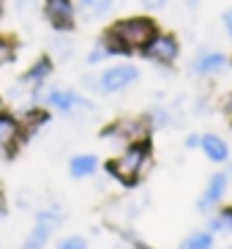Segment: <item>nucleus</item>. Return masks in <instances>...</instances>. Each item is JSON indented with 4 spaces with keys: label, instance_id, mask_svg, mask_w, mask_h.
Returning a JSON list of instances; mask_svg holds the SVG:
<instances>
[{
    "label": "nucleus",
    "instance_id": "1",
    "mask_svg": "<svg viewBox=\"0 0 232 249\" xmlns=\"http://www.w3.org/2000/svg\"><path fill=\"white\" fill-rule=\"evenodd\" d=\"M156 36V22L148 17H131L117 22L115 28L109 30V44L117 47L115 52H131V50H142L150 44V38Z\"/></svg>",
    "mask_w": 232,
    "mask_h": 249
},
{
    "label": "nucleus",
    "instance_id": "2",
    "mask_svg": "<svg viewBox=\"0 0 232 249\" xmlns=\"http://www.w3.org/2000/svg\"><path fill=\"white\" fill-rule=\"evenodd\" d=\"M148 156H150V148L142 142V145H134V148H129L120 159H115V161H109L107 164V170L112 173V176L117 178V181H123V183H137L139 181V176L145 173V167H148Z\"/></svg>",
    "mask_w": 232,
    "mask_h": 249
},
{
    "label": "nucleus",
    "instance_id": "3",
    "mask_svg": "<svg viewBox=\"0 0 232 249\" xmlns=\"http://www.w3.org/2000/svg\"><path fill=\"white\" fill-rule=\"evenodd\" d=\"M47 19L58 30H68L74 25V3L71 0H47Z\"/></svg>",
    "mask_w": 232,
    "mask_h": 249
},
{
    "label": "nucleus",
    "instance_id": "4",
    "mask_svg": "<svg viewBox=\"0 0 232 249\" xmlns=\"http://www.w3.org/2000/svg\"><path fill=\"white\" fill-rule=\"evenodd\" d=\"M134 80H137V69H134V66H112V69H107V71H104L101 88L107 90V93H112V90L129 88Z\"/></svg>",
    "mask_w": 232,
    "mask_h": 249
},
{
    "label": "nucleus",
    "instance_id": "5",
    "mask_svg": "<svg viewBox=\"0 0 232 249\" xmlns=\"http://www.w3.org/2000/svg\"><path fill=\"white\" fill-rule=\"evenodd\" d=\"M145 55L150 60H159V63H169V60H175V55H178V41H175L172 36H153L148 50H145Z\"/></svg>",
    "mask_w": 232,
    "mask_h": 249
},
{
    "label": "nucleus",
    "instance_id": "6",
    "mask_svg": "<svg viewBox=\"0 0 232 249\" xmlns=\"http://www.w3.org/2000/svg\"><path fill=\"white\" fill-rule=\"evenodd\" d=\"M55 222H58L55 213H41L36 227H33V233H30V238L25 241V249H41L47 244V238L52 235V230H55Z\"/></svg>",
    "mask_w": 232,
    "mask_h": 249
},
{
    "label": "nucleus",
    "instance_id": "7",
    "mask_svg": "<svg viewBox=\"0 0 232 249\" xmlns=\"http://www.w3.org/2000/svg\"><path fill=\"white\" fill-rule=\"evenodd\" d=\"M47 102H50L52 107H58L60 112H71L74 107H85V102H82L77 93H71V90H52V93L47 96Z\"/></svg>",
    "mask_w": 232,
    "mask_h": 249
},
{
    "label": "nucleus",
    "instance_id": "8",
    "mask_svg": "<svg viewBox=\"0 0 232 249\" xmlns=\"http://www.w3.org/2000/svg\"><path fill=\"white\" fill-rule=\"evenodd\" d=\"M224 186H227V178L224 176H213L211 183H208V189H205V195L199 197V208H211L213 203H218L221 200V195H224Z\"/></svg>",
    "mask_w": 232,
    "mask_h": 249
},
{
    "label": "nucleus",
    "instance_id": "9",
    "mask_svg": "<svg viewBox=\"0 0 232 249\" xmlns=\"http://www.w3.org/2000/svg\"><path fill=\"white\" fill-rule=\"evenodd\" d=\"M199 145H202V151L208 154L211 161H224L227 159V145L218 137H213V134H205V137L199 140Z\"/></svg>",
    "mask_w": 232,
    "mask_h": 249
},
{
    "label": "nucleus",
    "instance_id": "10",
    "mask_svg": "<svg viewBox=\"0 0 232 249\" xmlns=\"http://www.w3.org/2000/svg\"><path fill=\"white\" fill-rule=\"evenodd\" d=\"M221 66H224V55H218V52H208V55H199V58L194 60V69L199 74L218 71Z\"/></svg>",
    "mask_w": 232,
    "mask_h": 249
},
{
    "label": "nucleus",
    "instance_id": "11",
    "mask_svg": "<svg viewBox=\"0 0 232 249\" xmlns=\"http://www.w3.org/2000/svg\"><path fill=\"white\" fill-rule=\"evenodd\" d=\"M112 3H115V0H80L82 11H85L87 17H101V14H107L109 8H112Z\"/></svg>",
    "mask_w": 232,
    "mask_h": 249
},
{
    "label": "nucleus",
    "instance_id": "12",
    "mask_svg": "<svg viewBox=\"0 0 232 249\" xmlns=\"http://www.w3.org/2000/svg\"><path fill=\"white\" fill-rule=\"evenodd\" d=\"M93 170H96V159H93V156H77V159H71V176L74 178L90 176Z\"/></svg>",
    "mask_w": 232,
    "mask_h": 249
},
{
    "label": "nucleus",
    "instance_id": "13",
    "mask_svg": "<svg viewBox=\"0 0 232 249\" xmlns=\"http://www.w3.org/2000/svg\"><path fill=\"white\" fill-rule=\"evenodd\" d=\"M211 247H213V238L208 233H194L183 241L181 249H211Z\"/></svg>",
    "mask_w": 232,
    "mask_h": 249
},
{
    "label": "nucleus",
    "instance_id": "14",
    "mask_svg": "<svg viewBox=\"0 0 232 249\" xmlns=\"http://www.w3.org/2000/svg\"><path fill=\"white\" fill-rule=\"evenodd\" d=\"M14 137H17V124L11 121V118L0 115V142H3V145H8Z\"/></svg>",
    "mask_w": 232,
    "mask_h": 249
},
{
    "label": "nucleus",
    "instance_id": "15",
    "mask_svg": "<svg viewBox=\"0 0 232 249\" xmlns=\"http://www.w3.org/2000/svg\"><path fill=\"white\" fill-rule=\"evenodd\" d=\"M47 74H50V60L41 58L36 66L30 69V74H25V80H41V77H47Z\"/></svg>",
    "mask_w": 232,
    "mask_h": 249
},
{
    "label": "nucleus",
    "instance_id": "16",
    "mask_svg": "<svg viewBox=\"0 0 232 249\" xmlns=\"http://www.w3.org/2000/svg\"><path fill=\"white\" fill-rule=\"evenodd\" d=\"M11 58H14V50H11V44H8V41H0V66H3V63H8Z\"/></svg>",
    "mask_w": 232,
    "mask_h": 249
},
{
    "label": "nucleus",
    "instance_id": "17",
    "mask_svg": "<svg viewBox=\"0 0 232 249\" xmlns=\"http://www.w3.org/2000/svg\"><path fill=\"white\" fill-rule=\"evenodd\" d=\"M58 249H87V247H85V244L80 241V238H66V241L60 244Z\"/></svg>",
    "mask_w": 232,
    "mask_h": 249
},
{
    "label": "nucleus",
    "instance_id": "18",
    "mask_svg": "<svg viewBox=\"0 0 232 249\" xmlns=\"http://www.w3.org/2000/svg\"><path fill=\"white\" fill-rule=\"evenodd\" d=\"M139 3H142V6H148V8H161L167 0H139Z\"/></svg>",
    "mask_w": 232,
    "mask_h": 249
},
{
    "label": "nucleus",
    "instance_id": "19",
    "mask_svg": "<svg viewBox=\"0 0 232 249\" xmlns=\"http://www.w3.org/2000/svg\"><path fill=\"white\" fill-rule=\"evenodd\" d=\"M224 25H227V33L232 36V8H230V11L224 14Z\"/></svg>",
    "mask_w": 232,
    "mask_h": 249
},
{
    "label": "nucleus",
    "instance_id": "20",
    "mask_svg": "<svg viewBox=\"0 0 232 249\" xmlns=\"http://www.w3.org/2000/svg\"><path fill=\"white\" fill-rule=\"evenodd\" d=\"M227 112L232 115V96H230V102H227Z\"/></svg>",
    "mask_w": 232,
    "mask_h": 249
},
{
    "label": "nucleus",
    "instance_id": "21",
    "mask_svg": "<svg viewBox=\"0 0 232 249\" xmlns=\"http://www.w3.org/2000/svg\"><path fill=\"white\" fill-rule=\"evenodd\" d=\"M0 213H3V195H0Z\"/></svg>",
    "mask_w": 232,
    "mask_h": 249
}]
</instances>
